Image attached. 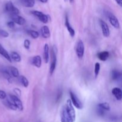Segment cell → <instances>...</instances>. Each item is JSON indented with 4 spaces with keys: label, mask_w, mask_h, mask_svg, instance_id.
<instances>
[{
    "label": "cell",
    "mask_w": 122,
    "mask_h": 122,
    "mask_svg": "<svg viewBox=\"0 0 122 122\" xmlns=\"http://www.w3.org/2000/svg\"><path fill=\"white\" fill-rule=\"evenodd\" d=\"M5 104L7 106V107H8L9 108H10L11 110H17V108L15 106V105L13 104V102H12L11 100H7L5 101V102H4Z\"/></svg>",
    "instance_id": "24"
},
{
    "label": "cell",
    "mask_w": 122,
    "mask_h": 122,
    "mask_svg": "<svg viewBox=\"0 0 122 122\" xmlns=\"http://www.w3.org/2000/svg\"><path fill=\"white\" fill-rule=\"evenodd\" d=\"M52 61H51L50 67V73L51 75H52L54 72L56 68V65H57V57H56V53L54 50L52 51Z\"/></svg>",
    "instance_id": "10"
},
{
    "label": "cell",
    "mask_w": 122,
    "mask_h": 122,
    "mask_svg": "<svg viewBox=\"0 0 122 122\" xmlns=\"http://www.w3.org/2000/svg\"><path fill=\"white\" fill-rule=\"evenodd\" d=\"M69 1H70V3H73V1H74V0H69Z\"/></svg>",
    "instance_id": "36"
},
{
    "label": "cell",
    "mask_w": 122,
    "mask_h": 122,
    "mask_svg": "<svg viewBox=\"0 0 122 122\" xmlns=\"http://www.w3.org/2000/svg\"><path fill=\"white\" fill-rule=\"evenodd\" d=\"M10 70L11 75L14 77H19V76H20L19 70L15 67H10Z\"/></svg>",
    "instance_id": "23"
},
{
    "label": "cell",
    "mask_w": 122,
    "mask_h": 122,
    "mask_svg": "<svg viewBox=\"0 0 122 122\" xmlns=\"http://www.w3.org/2000/svg\"><path fill=\"white\" fill-rule=\"evenodd\" d=\"M21 2L26 7H33L35 4V0H21Z\"/></svg>",
    "instance_id": "19"
},
{
    "label": "cell",
    "mask_w": 122,
    "mask_h": 122,
    "mask_svg": "<svg viewBox=\"0 0 122 122\" xmlns=\"http://www.w3.org/2000/svg\"><path fill=\"white\" fill-rule=\"evenodd\" d=\"M100 69H101V66H100V64L99 63H96L95 64V70H94V73H95V77L98 76V75L100 73Z\"/></svg>",
    "instance_id": "28"
},
{
    "label": "cell",
    "mask_w": 122,
    "mask_h": 122,
    "mask_svg": "<svg viewBox=\"0 0 122 122\" xmlns=\"http://www.w3.org/2000/svg\"><path fill=\"white\" fill-rule=\"evenodd\" d=\"M98 57L102 61H106L109 57V52L108 51H102L98 54Z\"/></svg>",
    "instance_id": "18"
},
{
    "label": "cell",
    "mask_w": 122,
    "mask_h": 122,
    "mask_svg": "<svg viewBox=\"0 0 122 122\" xmlns=\"http://www.w3.org/2000/svg\"><path fill=\"white\" fill-rule=\"evenodd\" d=\"M108 19H109V21L111 23V25L113 26L114 27H115L116 29H119L120 27V23H119V20L117 19V18L114 15V14H112V13H110L108 14Z\"/></svg>",
    "instance_id": "9"
},
{
    "label": "cell",
    "mask_w": 122,
    "mask_h": 122,
    "mask_svg": "<svg viewBox=\"0 0 122 122\" xmlns=\"http://www.w3.org/2000/svg\"><path fill=\"white\" fill-rule=\"evenodd\" d=\"M39 1L42 3H46L48 2V0H39Z\"/></svg>",
    "instance_id": "35"
},
{
    "label": "cell",
    "mask_w": 122,
    "mask_h": 122,
    "mask_svg": "<svg viewBox=\"0 0 122 122\" xmlns=\"http://www.w3.org/2000/svg\"><path fill=\"white\" fill-rule=\"evenodd\" d=\"M112 94L115 97L117 100L121 101L122 99V92L120 88L116 87L112 89Z\"/></svg>",
    "instance_id": "12"
},
{
    "label": "cell",
    "mask_w": 122,
    "mask_h": 122,
    "mask_svg": "<svg viewBox=\"0 0 122 122\" xmlns=\"http://www.w3.org/2000/svg\"><path fill=\"white\" fill-rule=\"evenodd\" d=\"M32 13L35 16L37 17L38 19L44 23H47L48 21V17L42 12L35 10L32 11Z\"/></svg>",
    "instance_id": "6"
},
{
    "label": "cell",
    "mask_w": 122,
    "mask_h": 122,
    "mask_svg": "<svg viewBox=\"0 0 122 122\" xmlns=\"http://www.w3.org/2000/svg\"><path fill=\"white\" fill-rule=\"evenodd\" d=\"M10 100H11L12 102H13V104L16 107L17 109L20 111L23 110V106L22 102L19 98V97L17 96H15L14 95H10Z\"/></svg>",
    "instance_id": "5"
},
{
    "label": "cell",
    "mask_w": 122,
    "mask_h": 122,
    "mask_svg": "<svg viewBox=\"0 0 122 122\" xmlns=\"http://www.w3.org/2000/svg\"><path fill=\"white\" fill-rule=\"evenodd\" d=\"M2 75H3L4 77L7 80V81H8L9 83H11V75H10V73L7 70H4L3 71H2Z\"/></svg>",
    "instance_id": "26"
},
{
    "label": "cell",
    "mask_w": 122,
    "mask_h": 122,
    "mask_svg": "<svg viewBox=\"0 0 122 122\" xmlns=\"http://www.w3.org/2000/svg\"><path fill=\"white\" fill-rule=\"evenodd\" d=\"M64 106H65L66 110L69 118L73 122H75L76 120V112H75V108H74V106H73L70 100H67L66 104Z\"/></svg>",
    "instance_id": "1"
},
{
    "label": "cell",
    "mask_w": 122,
    "mask_h": 122,
    "mask_svg": "<svg viewBox=\"0 0 122 122\" xmlns=\"http://www.w3.org/2000/svg\"><path fill=\"white\" fill-rule=\"evenodd\" d=\"M28 33L30 35V36L33 39H37V38L39 36V33H38L37 31L33 30H29Z\"/></svg>",
    "instance_id": "27"
},
{
    "label": "cell",
    "mask_w": 122,
    "mask_h": 122,
    "mask_svg": "<svg viewBox=\"0 0 122 122\" xmlns=\"http://www.w3.org/2000/svg\"><path fill=\"white\" fill-rule=\"evenodd\" d=\"M100 24L103 35L105 37L109 36L110 34V29L108 25L104 20H101V19L100 20Z\"/></svg>",
    "instance_id": "7"
},
{
    "label": "cell",
    "mask_w": 122,
    "mask_h": 122,
    "mask_svg": "<svg viewBox=\"0 0 122 122\" xmlns=\"http://www.w3.org/2000/svg\"><path fill=\"white\" fill-rule=\"evenodd\" d=\"M50 48L47 44H45L44 48V59L45 63H48L50 60Z\"/></svg>",
    "instance_id": "14"
},
{
    "label": "cell",
    "mask_w": 122,
    "mask_h": 122,
    "mask_svg": "<svg viewBox=\"0 0 122 122\" xmlns=\"http://www.w3.org/2000/svg\"><path fill=\"white\" fill-rule=\"evenodd\" d=\"M98 107L101 108V109L104 110L106 111H110V106L109 104L107 102H102V103H100L98 104Z\"/></svg>",
    "instance_id": "25"
},
{
    "label": "cell",
    "mask_w": 122,
    "mask_h": 122,
    "mask_svg": "<svg viewBox=\"0 0 122 122\" xmlns=\"http://www.w3.org/2000/svg\"><path fill=\"white\" fill-rule=\"evenodd\" d=\"M12 21H14L15 24H17L19 25H23L26 23V20L25 18L20 16L19 14H12L11 15Z\"/></svg>",
    "instance_id": "8"
},
{
    "label": "cell",
    "mask_w": 122,
    "mask_h": 122,
    "mask_svg": "<svg viewBox=\"0 0 122 122\" xmlns=\"http://www.w3.org/2000/svg\"><path fill=\"white\" fill-rule=\"evenodd\" d=\"M60 117H61V122H73L71 119L69 118L67 113L66 110L65 106H63L61 110L60 113Z\"/></svg>",
    "instance_id": "11"
},
{
    "label": "cell",
    "mask_w": 122,
    "mask_h": 122,
    "mask_svg": "<svg viewBox=\"0 0 122 122\" xmlns=\"http://www.w3.org/2000/svg\"><path fill=\"white\" fill-rule=\"evenodd\" d=\"M7 26H8V27H10V29H13L15 27V23L13 21H8L7 23Z\"/></svg>",
    "instance_id": "32"
},
{
    "label": "cell",
    "mask_w": 122,
    "mask_h": 122,
    "mask_svg": "<svg viewBox=\"0 0 122 122\" xmlns=\"http://www.w3.org/2000/svg\"><path fill=\"white\" fill-rule=\"evenodd\" d=\"M32 63L33 66L38 68H40L42 64V59L40 56H36L33 57L32 60Z\"/></svg>",
    "instance_id": "15"
},
{
    "label": "cell",
    "mask_w": 122,
    "mask_h": 122,
    "mask_svg": "<svg viewBox=\"0 0 122 122\" xmlns=\"http://www.w3.org/2000/svg\"><path fill=\"white\" fill-rule=\"evenodd\" d=\"M14 92L15 94L17 95L18 97H20V95H21V91H20V89H19V88H15L14 89Z\"/></svg>",
    "instance_id": "33"
},
{
    "label": "cell",
    "mask_w": 122,
    "mask_h": 122,
    "mask_svg": "<svg viewBox=\"0 0 122 122\" xmlns=\"http://www.w3.org/2000/svg\"><path fill=\"white\" fill-rule=\"evenodd\" d=\"M41 33L42 36L44 38H48L51 35L50 29L46 26H44L41 27Z\"/></svg>",
    "instance_id": "16"
},
{
    "label": "cell",
    "mask_w": 122,
    "mask_h": 122,
    "mask_svg": "<svg viewBox=\"0 0 122 122\" xmlns=\"http://www.w3.org/2000/svg\"><path fill=\"white\" fill-rule=\"evenodd\" d=\"M30 42L29 39H25L24 41V46L26 49L29 50L30 48Z\"/></svg>",
    "instance_id": "30"
},
{
    "label": "cell",
    "mask_w": 122,
    "mask_h": 122,
    "mask_svg": "<svg viewBox=\"0 0 122 122\" xmlns=\"http://www.w3.org/2000/svg\"><path fill=\"white\" fill-rule=\"evenodd\" d=\"M69 93H70V98H71L70 99V101H71L73 106H75L77 109H82L83 108V104L81 102V101H80L79 99L76 96V94L74 92H73L71 91H70Z\"/></svg>",
    "instance_id": "2"
},
{
    "label": "cell",
    "mask_w": 122,
    "mask_h": 122,
    "mask_svg": "<svg viewBox=\"0 0 122 122\" xmlns=\"http://www.w3.org/2000/svg\"><path fill=\"white\" fill-rule=\"evenodd\" d=\"M65 25H66V26L67 29V30L69 31V33H70V36H71V37H73L75 35V30L73 29V28L71 27V25H70V22H69V17H68L67 15H66Z\"/></svg>",
    "instance_id": "13"
},
{
    "label": "cell",
    "mask_w": 122,
    "mask_h": 122,
    "mask_svg": "<svg viewBox=\"0 0 122 122\" xmlns=\"http://www.w3.org/2000/svg\"><path fill=\"white\" fill-rule=\"evenodd\" d=\"M116 1L117 3L119 5L121 6L122 4V0H115Z\"/></svg>",
    "instance_id": "34"
},
{
    "label": "cell",
    "mask_w": 122,
    "mask_h": 122,
    "mask_svg": "<svg viewBox=\"0 0 122 122\" xmlns=\"http://www.w3.org/2000/svg\"><path fill=\"white\" fill-rule=\"evenodd\" d=\"M85 46L82 40H79L76 48V53L79 58H82L84 55Z\"/></svg>",
    "instance_id": "3"
},
{
    "label": "cell",
    "mask_w": 122,
    "mask_h": 122,
    "mask_svg": "<svg viewBox=\"0 0 122 122\" xmlns=\"http://www.w3.org/2000/svg\"><path fill=\"white\" fill-rule=\"evenodd\" d=\"M7 97V94L3 91L0 90V99L1 100H4Z\"/></svg>",
    "instance_id": "31"
},
{
    "label": "cell",
    "mask_w": 122,
    "mask_h": 122,
    "mask_svg": "<svg viewBox=\"0 0 122 122\" xmlns=\"http://www.w3.org/2000/svg\"><path fill=\"white\" fill-rule=\"evenodd\" d=\"M5 10L11 15L12 14H19L20 11L17 7H15L11 1H9L5 4Z\"/></svg>",
    "instance_id": "4"
},
{
    "label": "cell",
    "mask_w": 122,
    "mask_h": 122,
    "mask_svg": "<svg viewBox=\"0 0 122 122\" xmlns=\"http://www.w3.org/2000/svg\"><path fill=\"white\" fill-rule=\"evenodd\" d=\"M64 1H66H66H67V0H64Z\"/></svg>",
    "instance_id": "37"
},
{
    "label": "cell",
    "mask_w": 122,
    "mask_h": 122,
    "mask_svg": "<svg viewBox=\"0 0 122 122\" xmlns=\"http://www.w3.org/2000/svg\"><path fill=\"white\" fill-rule=\"evenodd\" d=\"M111 76H112V80H113V81H117L121 76V73L117 70H113L112 71Z\"/></svg>",
    "instance_id": "22"
},
{
    "label": "cell",
    "mask_w": 122,
    "mask_h": 122,
    "mask_svg": "<svg viewBox=\"0 0 122 122\" xmlns=\"http://www.w3.org/2000/svg\"><path fill=\"white\" fill-rule=\"evenodd\" d=\"M10 58L11 59L14 60L15 62H20L21 61V57L20 55L17 53V52H15V51H13L11 52L10 55Z\"/></svg>",
    "instance_id": "20"
},
{
    "label": "cell",
    "mask_w": 122,
    "mask_h": 122,
    "mask_svg": "<svg viewBox=\"0 0 122 122\" xmlns=\"http://www.w3.org/2000/svg\"><path fill=\"white\" fill-rule=\"evenodd\" d=\"M0 36L3 38H7L9 36V33L5 30L0 29Z\"/></svg>",
    "instance_id": "29"
},
{
    "label": "cell",
    "mask_w": 122,
    "mask_h": 122,
    "mask_svg": "<svg viewBox=\"0 0 122 122\" xmlns=\"http://www.w3.org/2000/svg\"><path fill=\"white\" fill-rule=\"evenodd\" d=\"M0 54L2 56H3L7 60H8L9 62H11V59L10 58L9 54L7 51V50L0 44Z\"/></svg>",
    "instance_id": "17"
},
{
    "label": "cell",
    "mask_w": 122,
    "mask_h": 122,
    "mask_svg": "<svg viewBox=\"0 0 122 122\" xmlns=\"http://www.w3.org/2000/svg\"><path fill=\"white\" fill-rule=\"evenodd\" d=\"M19 82H20V83H21V84L25 88H27V87L29 86V81L27 80V79L26 78L25 76H19Z\"/></svg>",
    "instance_id": "21"
}]
</instances>
